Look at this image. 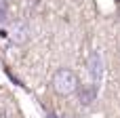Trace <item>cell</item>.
<instances>
[{"mask_svg": "<svg viewBox=\"0 0 120 118\" xmlns=\"http://www.w3.org/2000/svg\"><path fill=\"white\" fill-rule=\"evenodd\" d=\"M51 89L59 97H70L80 91V76L72 68H57L51 76Z\"/></svg>", "mask_w": 120, "mask_h": 118, "instance_id": "1", "label": "cell"}, {"mask_svg": "<svg viewBox=\"0 0 120 118\" xmlns=\"http://www.w3.org/2000/svg\"><path fill=\"white\" fill-rule=\"evenodd\" d=\"M8 38H11V42L17 44V46L27 44V42H30V23H27L25 19H15V21H11V25H8Z\"/></svg>", "mask_w": 120, "mask_h": 118, "instance_id": "2", "label": "cell"}, {"mask_svg": "<svg viewBox=\"0 0 120 118\" xmlns=\"http://www.w3.org/2000/svg\"><path fill=\"white\" fill-rule=\"evenodd\" d=\"M86 70H89V76H91V87L99 91L101 80H103V74H105V68H103V61H101V55L99 53H91L89 55Z\"/></svg>", "mask_w": 120, "mask_h": 118, "instance_id": "3", "label": "cell"}, {"mask_svg": "<svg viewBox=\"0 0 120 118\" xmlns=\"http://www.w3.org/2000/svg\"><path fill=\"white\" fill-rule=\"evenodd\" d=\"M6 2L4 0H0V23H4V19H6Z\"/></svg>", "mask_w": 120, "mask_h": 118, "instance_id": "4", "label": "cell"}]
</instances>
